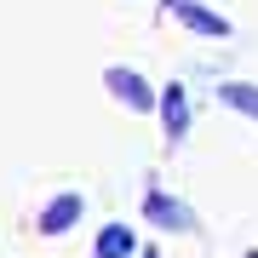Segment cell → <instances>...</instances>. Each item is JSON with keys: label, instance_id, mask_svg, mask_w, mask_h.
<instances>
[{"label": "cell", "instance_id": "5", "mask_svg": "<svg viewBox=\"0 0 258 258\" xmlns=\"http://www.w3.org/2000/svg\"><path fill=\"white\" fill-rule=\"evenodd\" d=\"M172 12H178V23H184V29H195V35H207V40H230V23H224L218 12L195 6V0H172Z\"/></svg>", "mask_w": 258, "mask_h": 258}, {"label": "cell", "instance_id": "4", "mask_svg": "<svg viewBox=\"0 0 258 258\" xmlns=\"http://www.w3.org/2000/svg\"><path fill=\"white\" fill-rule=\"evenodd\" d=\"M81 195H75V189H63V195H52V201H46V212H40V235H69L75 230V224H81Z\"/></svg>", "mask_w": 258, "mask_h": 258}, {"label": "cell", "instance_id": "3", "mask_svg": "<svg viewBox=\"0 0 258 258\" xmlns=\"http://www.w3.org/2000/svg\"><path fill=\"white\" fill-rule=\"evenodd\" d=\"M155 115H161V132H166V144H184V138H189V92H184L178 81L155 92Z\"/></svg>", "mask_w": 258, "mask_h": 258}, {"label": "cell", "instance_id": "7", "mask_svg": "<svg viewBox=\"0 0 258 258\" xmlns=\"http://www.w3.org/2000/svg\"><path fill=\"white\" fill-rule=\"evenodd\" d=\"M218 98L230 103L235 115H247V120H258V86H252V81H224V86H218Z\"/></svg>", "mask_w": 258, "mask_h": 258}, {"label": "cell", "instance_id": "1", "mask_svg": "<svg viewBox=\"0 0 258 258\" xmlns=\"http://www.w3.org/2000/svg\"><path fill=\"white\" fill-rule=\"evenodd\" d=\"M103 92H109L115 103H126L132 115H155V86H149L132 63H109L103 69Z\"/></svg>", "mask_w": 258, "mask_h": 258}, {"label": "cell", "instance_id": "2", "mask_svg": "<svg viewBox=\"0 0 258 258\" xmlns=\"http://www.w3.org/2000/svg\"><path fill=\"white\" fill-rule=\"evenodd\" d=\"M144 218L155 224V230H172V235L195 230V207H184L178 195H166V189H144Z\"/></svg>", "mask_w": 258, "mask_h": 258}, {"label": "cell", "instance_id": "6", "mask_svg": "<svg viewBox=\"0 0 258 258\" xmlns=\"http://www.w3.org/2000/svg\"><path fill=\"white\" fill-rule=\"evenodd\" d=\"M92 258H138V235L126 224H103L98 241H92Z\"/></svg>", "mask_w": 258, "mask_h": 258}, {"label": "cell", "instance_id": "9", "mask_svg": "<svg viewBox=\"0 0 258 258\" xmlns=\"http://www.w3.org/2000/svg\"><path fill=\"white\" fill-rule=\"evenodd\" d=\"M241 258H258V247H247V252H241Z\"/></svg>", "mask_w": 258, "mask_h": 258}, {"label": "cell", "instance_id": "8", "mask_svg": "<svg viewBox=\"0 0 258 258\" xmlns=\"http://www.w3.org/2000/svg\"><path fill=\"white\" fill-rule=\"evenodd\" d=\"M138 258H161V247H155V241H149V247H138Z\"/></svg>", "mask_w": 258, "mask_h": 258}]
</instances>
